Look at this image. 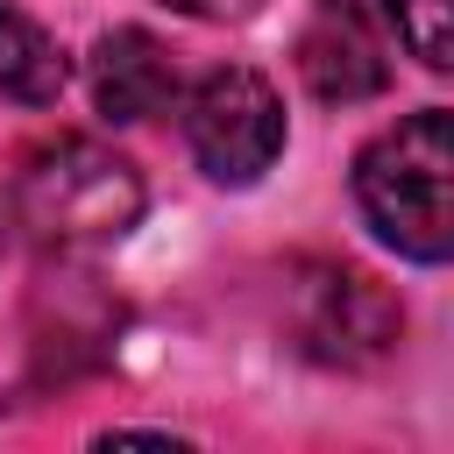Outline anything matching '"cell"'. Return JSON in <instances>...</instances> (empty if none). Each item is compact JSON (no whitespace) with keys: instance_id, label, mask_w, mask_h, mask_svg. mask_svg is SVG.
Segmentation results:
<instances>
[{"instance_id":"cell-1","label":"cell","mask_w":454,"mask_h":454,"mask_svg":"<svg viewBox=\"0 0 454 454\" xmlns=\"http://www.w3.org/2000/svg\"><path fill=\"white\" fill-rule=\"evenodd\" d=\"M355 199L369 227L411 255V262H447L454 248V121L440 106L397 121L355 156Z\"/></svg>"},{"instance_id":"cell-2","label":"cell","mask_w":454,"mask_h":454,"mask_svg":"<svg viewBox=\"0 0 454 454\" xmlns=\"http://www.w3.org/2000/svg\"><path fill=\"white\" fill-rule=\"evenodd\" d=\"M7 206L43 248H99V241H121L135 227L142 177L128 156L99 149L85 135H64V142H43L21 156Z\"/></svg>"},{"instance_id":"cell-3","label":"cell","mask_w":454,"mask_h":454,"mask_svg":"<svg viewBox=\"0 0 454 454\" xmlns=\"http://www.w3.org/2000/svg\"><path fill=\"white\" fill-rule=\"evenodd\" d=\"M184 142L192 156L206 163V177L220 184H255L277 149H284V106L270 92V78L227 64V71H206L184 99Z\"/></svg>"},{"instance_id":"cell-4","label":"cell","mask_w":454,"mask_h":454,"mask_svg":"<svg viewBox=\"0 0 454 454\" xmlns=\"http://www.w3.org/2000/svg\"><path fill=\"white\" fill-rule=\"evenodd\" d=\"M298 71L326 106H355V99H376L390 85L383 35L355 0H319L312 7L305 35H298Z\"/></svg>"},{"instance_id":"cell-5","label":"cell","mask_w":454,"mask_h":454,"mask_svg":"<svg viewBox=\"0 0 454 454\" xmlns=\"http://www.w3.org/2000/svg\"><path fill=\"white\" fill-rule=\"evenodd\" d=\"M305 348L326 362H376L397 340V305L362 270H319L305 284Z\"/></svg>"},{"instance_id":"cell-6","label":"cell","mask_w":454,"mask_h":454,"mask_svg":"<svg viewBox=\"0 0 454 454\" xmlns=\"http://www.w3.org/2000/svg\"><path fill=\"white\" fill-rule=\"evenodd\" d=\"M170 92H177V71H170V57H163V43L149 28L99 35V50H92V99H99L106 121H149V114L170 106Z\"/></svg>"},{"instance_id":"cell-7","label":"cell","mask_w":454,"mask_h":454,"mask_svg":"<svg viewBox=\"0 0 454 454\" xmlns=\"http://www.w3.org/2000/svg\"><path fill=\"white\" fill-rule=\"evenodd\" d=\"M0 92L21 106H50L64 92V50L43 21H28L21 7L0 0Z\"/></svg>"},{"instance_id":"cell-8","label":"cell","mask_w":454,"mask_h":454,"mask_svg":"<svg viewBox=\"0 0 454 454\" xmlns=\"http://www.w3.org/2000/svg\"><path fill=\"white\" fill-rule=\"evenodd\" d=\"M390 21H397V35L411 43V57L426 71L454 64V0H390Z\"/></svg>"},{"instance_id":"cell-9","label":"cell","mask_w":454,"mask_h":454,"mask_svg":"<svg viewBox=\"0 0 454 454\" xmlns=\"http://www.w3.org/2000/svg\"><path fill=\"white\" fill-rule=\"evenodd\" d=\"M163 7H177L192 21H241V14H255V0H163Z\"/></svg>"}]
</instances>
